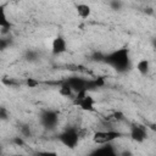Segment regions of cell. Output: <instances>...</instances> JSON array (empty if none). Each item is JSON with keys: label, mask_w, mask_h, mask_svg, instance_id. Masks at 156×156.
<instances>
[{"label": "cell", "mask_w": 156, "mask_h": 156, "mask_svg": "<svg viewBox=\"0 0 156 156\" xmlns=\"http://www.w3.org/2000/svg\"><path fill=\"white\" fill-rule=\"evenodd\" d=\"M22 84H24L27 88H35V87H38L40 84V82L37 80V79H34V78H26L22 82Z\"/></svg>", "instance_id": "cell-16"}, {"label": "cell", "mask_w": 156, "mask_h": 156, "mask_svg": "<svg viewBox=\"0 0 156 156\" xmlns=\"http://www.w3.org/2000/svg\"><path fill=\"white\" fill-rule=\"evenodd\" d=\"M39 122L45 129H55L60 122L58 112L55 110H43L39 113Z\"/></svg>", "instance_id": "cell-5"}, {"label": "cell", "mask_w": 156, "mask_h": 156, "mask_svg": "<svg viewBox=\"0 0 156 156\" xmlns=\"http://www.w3.org/2000/svg\"><path fill=\"white\" fill-rule=\"evenodd\" d=\"M58 94L61 95V96H63V98H73V95H74V93L72 91V89H71V87L65 82V80H61L60 83H58Z\"/></svg>", "instance_id": "cell-12"}, {"label": "cell", "mask_w": 156, "mask_h": 156, "mask_svg": "<svg viewBox=\"0 0 156 156\" xmlns=\"http://www.w3.org/2000/svg\"><path fill=\"white\" fill-rule=\"evenodd\" d=\"M88 80H89L88 78H83L79 76H71L65 79V82L71 87V89L74 94L80 90H88Z\"/></svg>", "instance_id": "cell-7"}, {"label": "cell", "mask_w": 156, "mask_h": 156, "mask_svg": "<svg viewBox=\"0 0 156 156\" xmlns=\"http://www.w3.org/2000/svg\"><path fill=\"white\" fill-rule=\"evenodd\" d=\"M9 119V111L7 108L0 106V121H6Z\"/></svg>", "instance_id": "cell-18"}, {"label": "cell", "mask_w": 156, "mask_h": 156, "mask_svg": "<svg viewBox=\"0 0 156 156\" xmlns=\"http://www.w3.org/2000/svg\"><path fill=\"white\" fill-rule=\"evenodd\" d=\"M20 134H21V136H23L24 139H26V138H30V136H32V129H30V127H29L28 124H22V126L20 127Z\"/></svg>", "instance_id": "cell-14"}, {"label": "cell", "mask_w": 156, "mask_h": 156, "mask_svg": "<svg viewBox=\"0 0 156 156\" xmlns=\"http://www.w3.org/2000/svg\"><path fill=\"white\" fill-rule=\"evenodd\" d=\"M124 133L121 130H117L115 128H102L99 130L93 132L91 134V141L95 145H102V144H108V143H115L117 139L123 136Z\"/></svg>", "instance_id": "cell-2"}, {"label": "cell", "mask_w": 156, "mask_h": 156, "mask_svg": "<svg viewBox=\"0 0 156 156\" xmlns=\"http://www.w3.org/2000/svg\"><path fill=\"white\" fill-rule=\"evenodd\" d=\"M26 58H27L29 62H35V61L39 60V54H38V51H35V50H27V52H26Z\"/></svg>", "instance_id": "cell-15"}, {"label": "cell", "mask_w": 156, "mask_h": 156, "mask_svg": "<svg viewBox=\"0 0 156 156\" xmlns=\"http://www.w3.org/2000/svg\"><path fill=\"white\" fill-rule=\"evenodd\" d=\"M12 45V39L7 35H0V51H5Z\"/></svg>", "instance_id": "cell-13"}, {"label": "cell", "mask_w": 156, "mask_h": 156, "mask_svg": "<svg viewBox=\"0 0 156 156\" xmlns=\"http://www.w3.org/2000/svg\"><path fill=\"white\" fill-rule=\"evenodd\" d=\"M67 51V40L62 35H57L51 41V54L54 56L62 55Z\"/></svg>", "instance_id": "cell-8"}, {"label": "cell", "mask_w": 156, "mask_h": 156, "mask_svg": "<svg viewBox=\"0 0 156 156\" xmlns=\"http://www.w3.org/2000/svg\"><path fill=\"white\" fill-rule=\"evenodd\" d=\"M122 6H123V4H122L121 0H110V7H111L112 10L118 11V10L122 9Z\"/></svg>", "instance_id": "cell-17"}, {"label": "cell", "mask_w": 156, "mask_h": 156, "mask_svg": "<svg viewBox=\"0 0 156 156\" xmlns=\"http://www.w3.org/2000/svg\"><path fill=\"white\" fill-rule=\"evenodd\" d=\"M102 62L106 63L107 66L112 67L118 73H126L127 71H129V68L132 66L129 49L128 48H119V49H116L111 52L104 54Z\"/></svg>", "instance_id": "cell-1"}, {"label": "cell", "mask_w": 156, "mask_h": 156, "mask_svg": "<svg viewBox=\"0 0 156 156\" xmlns=\"http://www.w3.org/2000/svg\"><path fill=\"white\" fill-rule=\"evenodd\" d=\"M57 140L68 149H74L78 146L80 135H79V127L77 126H69L65 128L61 133L57 135Z\"/></svg>", "instance_id": "cell-3"}, {"label": "cell", "mask_w": 156, "mask_h": 156, "mask_svg": "<svg viewBox=\"0 0 156 156\" xmlns=\"http://www.w3.org/2000/svg\"><path fill=\"white\" fill-rule=\"evenodd\" d=\"M12 24L10 22V20L6 16V10H5V5H0V28H1V35H6L10 29H11Z\"/></svg>", "instance_id": "cell-9"}, {"label": "cell", "mask_w": 156, "mask_h": 156, "mask_svg": "<svg viewBox=\"0 0 156 156\" xmlns=\"http://www.w3.org/2000/svg\"><path fill=\"white\" fill-rule=\"evenodd\" d=\"M76 12H77V15H78L79 18L87 20V18H89L91 16V7L88 4L79 2V4L76 5Z\"/></svg>", "instance_id": "cell-10"}, {"label": "cell", "mask_w": 156, "mask_h": 156, "mask_svg": "<svg viewBox=\"0 0 156 156\" xmlns=\"http://www.w3.org/2000/svg\"><path fill=\"white\" fill-rule=\"evenodd\" d=\"M0 151H1V146H0Z\"/></svg>", "instance_id": "cell-19"}, {"label": "cell", "mask_w": 156, "mask_h": 156, "mask_svg": "<svg viewBox=\"0 0 156 156\" xmlns=\"http://www.w3.org/2000/svg\"><path fill=\"white\" fill-rule=\"evenodd\" d=\"M135 68H136V71H138L141 76H147L149 72H150V68H151L150 61H149L147 58H141V60H139V61L136 62Z\"/></svg>", "instance_id": "cell-11"}, {"label": "cell", "mask_w": 156, "mask_h": 156, "mask_svg": "<svg viewBox=\"0 0 156 156\" xmlns=\"http://www.w3.org/2000/svg\"><path fill=\"white\" fill-rule=\"evenodd\" d=\"M129 136L133 141L135 143H144L147 138V128L143 124H139V123H134V124H130L129 126Z\"/></svg>", "instance_id": "cell-6"}, {"label": "cell", "mask_w": 156, "mask_h": 156, "mask_svg": "<svg viewBox=\"0 0 156 156\" xmlns=\"http://www.w3.org/2000/svg\"><path fill=\"white\" fill-rule=\"evenodd\" d=\"M72 104L85 112H94L96 110L95 99L89 94L88 90H80L76 93L72 98Z\"/></svg>", "instance_id": "cell-4"}]
</instances>
